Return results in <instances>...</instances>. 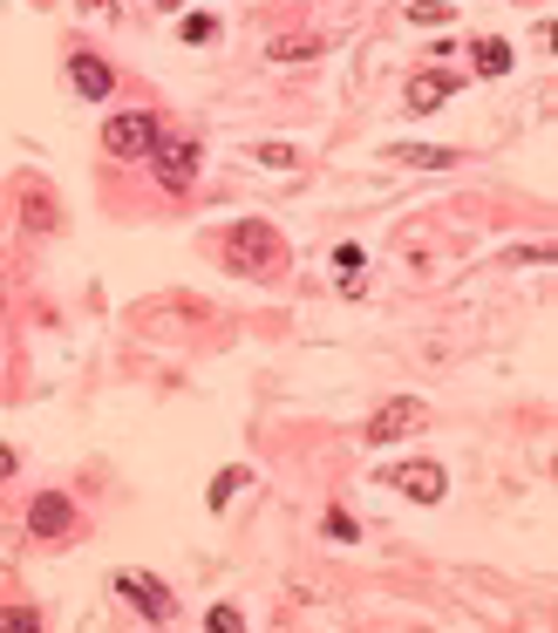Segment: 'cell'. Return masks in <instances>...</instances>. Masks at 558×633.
I'll use <instances>...</instances> for the list:
<instances>
[{
	"label": "cell",
	"instance_id": "19",
	"mask_svg": "<svg viewBox=\"0 0 558 633\" xmlns=\"http://www.w3.org/2000/svg\"><path fill=\"white\" fill-rule=\"evenodd\" d=\"M14 470H21V457H14L8 443H0V484H8V478H14Z\"/></svg>",
	"mask_w": 558,
	"mask_h": 633
},
{
	"label": "cell",
	"instance_id": "16",
	"mask_svg": "<svg viewBox=\"0 0 558 633\" xmlns=\"http://www.w3.org/2000/svg\"><path fill=\"white\" fill-rule=\"evenodd\" d=\"M232 491H238V470H225V478L212 484V511H225V504H232Z\"/></svg>",
	"mask_w": 558,
	"mask_h": 633
},
{
	"label": "cell",
	"instance_id": "9",
	"mask_svg": "<svg viewBox=\"0 0 558 633\" xmlns=\"http://www.w3.org/2000/svg\"><path fill=\"white\" fill-rule=\"evenodd\" d=\"M382 157H388V164H416V171H450V164H463L457 150H436V143H388Z\"/></svg>",
	"mask_w": 558,
	"mask_h": 633
},
{
	"label": "cell",
	"instance_id": "4",
	"mask_svg": "<svg viewBox=\"0 0 558 633\" xmlns=\"http://www.w3.org/2000/svg\"><path fill=\"white\" fill-rule=\"evenodd\" d=\"M116 592L150 620V626H164L171 620V586L164 579H150V572H116Z\"/></svg>",
	"mask_w": 558,
	"mask_h": 633
},
{
	"label": "cell",
	"instance_id": "2",
	"mask_svg": "<svg viewBox=\"0 0 558 633\" xmlns=\"http://www.w3.org/2000/svg\"><path fill=\"white\" fill-rule=\"evenodd\" d=\"M157 143V116L150 109H124V116H109L103 124V150L109 157H143Z\"/></svg>",
	"mask_w": 558,
	"mask_h": 633
},
{
	"label": "cell",
	"instance_id": "1",
	"mask_svg": "<svg viewBox=\"0 0 558 633\" xmlns=\"http://www.w3.org/2000/svg\"><path fill=\"white\" fill-rule=\"evenodd\" d=\"M143 157L157 164L164 191H191V184H197V164H205V157H197V137H164V130H157V143H150Z\"/></svg>",
	"mask_w": 558,
	"mask_h": 633
},
{
	"label": "cell",
	"instance_id": "5",
	"mask_svg": "<svg viewBox=\"0 0 558 633\" xmlns=\"http://www.w3.org/2000/svg\"><path fill=\"white\" fill-rule=\"evenodd\" d=\"M225 259H232L238 272H246V266H279V239H272L266 225H238L232 239H225Z\"/></svg>",
	"mask_w": 558,
	"mask_h": 633
},
{
	"label": "cell",
	"instance_id": "14",
	"mask_svg": "<svg viewBox=\"0 0 558 633\" xmlns=\"http://www.w3.org/2000/svg\"><path fill=\"white\" fill-rule=\"evenodd\" d=\"M34 626H42L34 607H8V613H0V633H34Z\"/></svg>",
	"mask_w": 558,
	"mask_h": 633
},
{
	"label": "cell",
	"instance_id": "17",
	"mask_svg": "<svg viewBox=\"0 0 558 633\" xmlns=\"http://www.w3.org/2000/svg\"><path fill=\"white\" fill-rule=\"evenodd\" d=\"M205 626H212V633H238V626H246V620H238L232 607H212V620H205Z\"/></svg>",
	"mask_w": 558,
	"mask_h": 633
},
{
	"label": "cell",
	"instance_id": "8",
	"mask_svg": "<svg viewBox=\"0 0 558 633\" xmlns=\"http://www.w3.org/2000/svg\"><path fill=\"white\" fill-rule=\"evenodd\" d=\"M450 96H457V75H443V68H429V75H416V83H409V109H416V116L443 109Z\"/></svg>",
	"mask_w": 558,
	"mask_h": 633
},
{
	"label": "cell",
	"instance_id": "13",
	"mask_svg": "<svg viewBox=\"0 0 558 633\" xmlns=\"http://www.w3.org/2000/svg\"><path fill=\"white\" fill-rule=\"evenodd\" d=\"M178 34H184V42H191V49H205V42H212V34H218V21H212V14H184V28H178Z\"/></svg>",
	"mask_w": 558,
	"mask_h": 633
},
{
	"label": "cell",
	"instance_id": "10",
	"mask_svg": "<svg viewBox=\"0 0 558 633\" xmlns=\"http://www.w3.org/2000/svg\"><path fill=\"white\" fill-rule=\"evenodd\" d=\"M68 83H75V89H83V96L96 103V96H109V83H116V75H109V62H96V55H68Z\"/></svg>",
	"mask_w": 558,
	"mask_h": 633
},
{
	"label": "cell",
	"instance_id": "7",
	"mask_svg": "<svg viewBox=\"0 0 558 633\" xmlns=\"http://www.w3.org/2000/svg\"><path fill=\"white\" fill-rule=\"evenodd\" d=\"M28 532L34 538H68L75 532V504L62 491H42V497H34V511H28Z\"/></svg>",
	"mask_w": 558,
	"mask_h": 633
},
{
	"label": "cell",
	"instance_id": "12",
	"mask_svg": "<svg viewBox=\"0 0 558 633\" xmlns=\"http://www.w3.org/2000/svg\"><path fill=\"white\" fill-rule=\"evenodd\" d=\"M253 157H259V164H272V171H293V164H300V150H293V143H259Z\"/></svg>",
	"mask_w": 558,
	"mask_h": 633
},
{
	"label": "cell",
	"instance_id": "18",
	"mask_svg": "<svg viewBox=\"0 0 558 633\" xmlns=\"http://www.w3.org/2000/svg\"><path fill=\"white\" fill-rule=\"evenodd\" d=\"M300 55H313V42H279L272 49V62H300Z\"/></svg>",
	"mask_w": 558,
	"mask_h": 633
},
{
	"label": "cell",
	"instance_id": "3",
	"mask_svg": "<svg viewBox=\"0 0 558 633\" xmlns=\"http://www.w3.org/2000/svg\"><path fill=\"white\" fill-rule=\"evenodd\" d=\"M422 422H429V409L416 403V395H395V403H382V409L368 416L362 437H368V443H403L409 429H422Z\"/></svg>",
	"mask_w": 558,
	"mask_h": 633
},
{
	"label": "cell",
	"instance_id": "20",
	"mask_svg": "<svg viewBox=\"0 0 558 633\" xmlns=\"http://www.w3.org/2000/svg\"><path fill=\"white\" fill-rule=\"evenodd\" d=\"M150 8H164V14H178V8H184V0H150Z\"/></svg>",
	"mask_w": 558,
	"mask_h": 633
},
{
	"label": "cell",
	"instance_id": "6",
	"mask_svg": "<svg viewBox=\"0 0 558 633\" xmlns=\"http://www.w3.org/2000/svg\"><path fill=\"white\" fill-rule=\"evenodd\" d=\"M388 484H395V491H409L416 504H436V497L450 491L443 463H395V470H388Z\"/></svg>",
	"mask_w": 558,
	"mask_h": 633
},
{
	"label": "cell",
	"instance_id": "15",
	"mask_svg": "<svg viewBox=\"0 0 558 633\" xmlns=\"http://www.w3.org/2000/svg\"><path fill=\"white\" fill-rule=\"evenodd\" d=\"M409 21H429V28H443V21H450V0H416V8H409Z\"/></svg>",
	"mask_w": 558,
	"mask_h": 633
},
{
	"label": "cell",
	"instance_id": "11",
	"mask_svg": "<svg viewBox=\"0 0 558 633\" xmlns=\"http://www.w3.org/2000/svg\"><path fill=\"white\" fill-rule=\"evenodd\" d=\"M476 75H511V42H476Z\"/></svg>",
	"mask_w": 558,
	"mask_h": 633
}]
</instances>
